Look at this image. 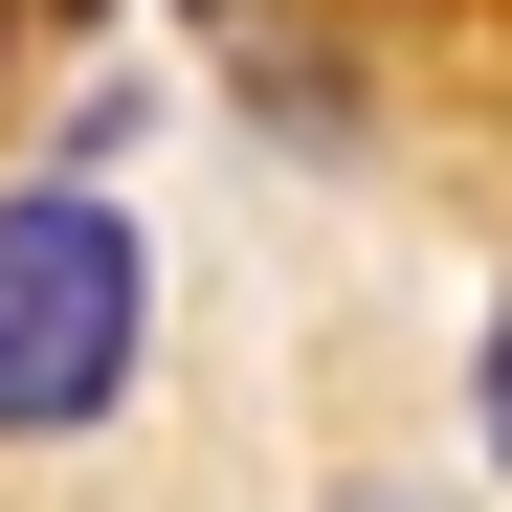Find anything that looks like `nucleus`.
<instances>
[{
	"instance_id": "nucleus-1",
	"label": "nucleus",
	"mask_w": 512,
	"mask_h": 512,
	"mask_svg": "<svg viewBox=\"0 0 512 512\" xmlns=\"http://www.w3.org/2000/svg\"><path fill=\"white\" fill-rule=\"evenodd\" d=\"M134 334H156V268L90 179H0V446H67V423L134 401Z\"/></svg>"
},
{
	"instance_id": "nucleus-2",
	"label": "nucleus",
	"mask_w": 512,
	"mask_h": 512,
	"mask_svg": "<svg viewBox=\"0 0 512 512\" xmlns=\"http://www.w3.org/2000/svg\"><path fill=\"white\" fill-rule=\"evenodd\" d=\"M490 468H512V312H490Z\"/></svg>"
}]
</instances>
